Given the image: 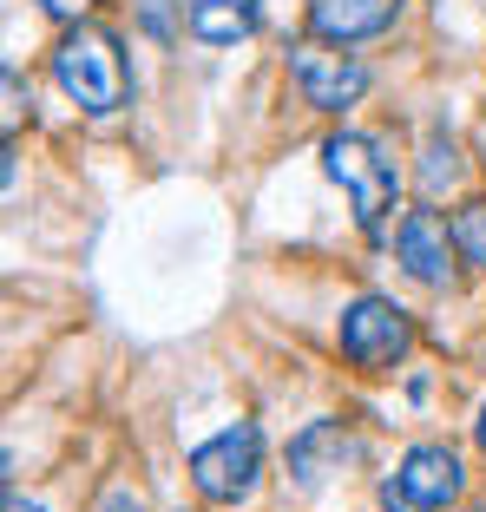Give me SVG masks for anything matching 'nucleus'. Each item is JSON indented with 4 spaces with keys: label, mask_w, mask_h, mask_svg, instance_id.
<instances>
[{
    "label": "nucleus",
    "mask_w": 486,
    "mask_h": 512,
    "mask_svg": "<svg viewBox=\"0 0 486 512\" xmlns=\"http://www.w3.org/2000/svg\"><path fill=\"white\" fill-rule=\"evenodd\" d=\"M53 79L66 86L79 112H119L132 99V66H125V46L106 27H73L53 46Z\"/></svg>",
    "instance_id": "f257e3e1"
},
{
    "label": "nucleus",
    "mask_w": 486,
    "mask_h": 512,
    "mask_svg": "<svg viewBox=\"0 0 486 512\" xmlns=\"http://www.w3.org/2000/svg\"><path fill=\"white\" fill-rule=\"evenodd\" d=\"M322 171L349 191L355 224L368 237H381V224H388V211H395V197H401V178L388 165V151L362 132H335V138H322Z\"/></svg>",
    "instance_id": "f03ea898"
},
{
    "label": "nucleus",
    "mask_w": 486,
    "mask_h": 512,
    "mask_svg": "<svg viewBox=\"0 0 486 512\" xmlns=\"http://www.w3.org/2000/svg\"><path fill=\"white\" fill-rule=\"evenodd\" d=\"M257 473H263V434L250 421H243V427H224L217 440H204V447L191 453V480H198V493L217 499V506L250 499Z\"/></svg>",
    "instance_id": "7ed1b4c3"
},
{
    "label": "nucleus",
    "mask_w": 486,
    "mask_h": 512,
    "mask_svg": "<svg viewBox=\"0 0 486 512\" xmlns=\"http://www.w3.org/2000/svg\"><path fill=\"white\" fill-rule=\"evenodd\" d=\"M289 79H296V92L322 112H349L368 92V66L355 60V53H342V46H316V40L289 46Z\"/></svg>",
    "instance_id": "20e7f679"
},
{
    "label": "nucleus",
    "mask_w": 486,
    "mask_h": 512,
    "mask_svg": "<svg viewBox=\"0 0 486 512\" xmlns=\"http://www.w3.org/2000/svg\"><path fill=\"white\" fill-rule=\"evenodd\" d=\"M408 342H414L408 316L381 296H362L349 316H342V355L362 362V368H395L401 355H408Z\"/></svg>",
    "instance_id": "39448f33"
},
{
    "label": "nucleus",
    "mask_w": 486,
    "mask_h": 512,
    "mask_svg": "<svg viewBox=\"0 0 486 512\" xmlns=\"http://www.w3.org/2000/svg\"><path fill=\"white\" fill-rule=\"evenodd\" d=\"M395 256H401V270H408L414 283L447 289L454 283V256H460L454 224H447L441 211H408V224L395 230Z\"/></svg>",
    "instance_id": "423d86ee"
},
{
    "label": "nucleus",
    "mask_w": 486,
    "mask_h": 512,
    "mask_svg": "<svg viewBox=\"0 0 486 512\" xmlns=\"http://www.w3.org/2000/svg\"><path fill=\"white\" fill-rule=\"evenodd\" d=\"M401 0H309V33L329 46H355L395 27Z\"/></svg>",
    "instance_id": "0eeeda50"
},
{
    "label": "nucleus",
    "mask_w": 486,
    "mask_h": 512,
    "mask_svg": "<svg viewBox=\"0 0 486 512\" xmlns=\"http://www.w3.org/2000/svg\"><path fill=\"white\" fill-rule=\"evenodd\" d=\"M395 486H401V493H408L421 512H434V506H447V499H460L467 473H460V460H454L447 447H414L408 460H401Z\"/></svg>",
    "instance_id": "6e6552de"
},
{
    "label": "nucleus",
    "mask_w": 486,
    "mask_h": 512,
    "mask_svg": "<svg viewBox=\"0 0 486 512\" xmlns=\"http://www.w3.org/2000/svg\"><path fill=\"white\" fill-rule=\"evenodd\" d=\"M362 453V440L349 434L342 421H316L296 447H289V473H296V486H322L329 473H342Z\"/></svg>",
    "instance_id": "1a4fd4ad"
},
{
    "label": "nucleus",
    "mask_w": 486,
    "mask_h": 512,
    "mask_svg": "<svg viewBox=\"0 0 486 512\" xmlns=\"http://www.w3.org/2000/svg\"><path fill=\"white\" fill-rule=\"evenodd\" d=\"M257 27V0H191V33L204 46H237Z\"/></svg>",
    "instance_id": "9d476101"
},
{
    "label": "nucleus",
    "mask_w": 486,
    "mask_h": 512,
    "mask_svg": "<svg viewBox=\"0 0 486 512\" xmlns=\"http://www.w3.org/2000/svg\"><path fill=\"white\" fill-rule=\"evenodd\" d=\"M454 243L467 263H480L486 270V197H473V204H460L454 211Z\"/></svg>",
    "instance_id": "9b49d317"
},
{
    "label": "nucleus",
    "mask_w": 486,
    "mask_h": 512,
    "mask_svg": "<svg viewBox=\"0 0 486 512\" xmlns=\"http://www.w3.org/2000/svg\"><path fill=\"white\" fill-rule=\"evenodd\" d=\"M138 20H145V33H158V40H171V33H178V20H171L165 0H138Z\"/></svg>",
    "instance_id": "f8f14e48"
},
{
    "label": "nucleus",
    "mask_w": 486,
    "mask_h": 512,
    "mask_svg": "<svg viewBox=\"0 0 486 512\" xmlns=\"http://www.w3.org/2000/svg\"><path fill=\"white\" fill-rule=\"evenodd\" d=\"M441 178H454V145H441V138H434V145H427V184L441 191Z\"/></svg>",
    "instance_id": "ddd939ff"
},
{
    "label": "nucleus",
    "mask_w": 486,
    "mask_h": 512,
    "mask_svg": "<svg viewBox=\"0 0 486 512\" xmlns=\"http://www.w3.org/2000/svg\"><path fill=\"white\" fill-rule=\"evenodd\" d=\"M40 7H46V14H53V20H79V14H86V7H92V0H40Z\"/></svg>",
    "instance_id": "4468645a"
},
{
    "label": "nucleus",
    "mask_w": 486,
    "mask_h": 512,
    "mask_svg": "<svg viewBox=\"0 0 486 512\" xmlns=\"http://www.w3.org/2000/svg\"><path fill=\"white\" fill-rule=\"evenodd\" d=\"M381 506H388V512H421V506H414V499H408V493H401V486H395V480L381 486Z\"/></svg>",
    "instance_id": "2eb2a0df"
},
{
    "label": "nucleus",
    "mask_w": 486,
    "mask_h": 512,
    "mask_svg": "<svg viewBox=\"0 0 486 512\" xmlns=\"http://www.w3.org/2000/svg\"><path fill=\"white\" fill-rule=\"evenodd\" d=\"M20 125V73H7V132Z\"/></svg>",
    "instance_id": "dca6fc26"
},
{
    "label": "nucleus",
    "mask_w": 486,
    "mask_h": 512,
    "mask_svg": "<svg viewBox=\"0 0 486 512\" xmlns=\"http://www.w3.org/2000/svg\"><path fill=\"white\" fill-rule=\"evenodd\" d=\"M7 512H46V506H33V499H20V493H7Z\"/></svg>",
    "instance_id": "f3484780"
},
{
    "label": "nucleus",
    "mask_w": 486,
    "mask_h": 512,
    "mask_svg": "<svg viewBox=\"0 0 486 512\" xmlns=\"http://www.w3.org/2000/svg\"><path fill=\"white\" fill-rule=\"evenodd\" d=\"M473 434H480V453H486V407H480V427H473Z\"/></svg>",
    "instance_id": "a211bd4d"
},
{
    "label": "nucleus",
    "mask_w": 486,
    "mask_h": 512,
    "mask_svg": "<svg viewBox=\"0 0 486 512\" xmlns=\"http://www.w3.org/2000/svg\"><path fill=\"white\" fill-rule=\"evenodd\" d=\"M473 512H486V506H473Z\"/></svg>",
    "instance_id": "6ab92c4d"
}]
</instances>
